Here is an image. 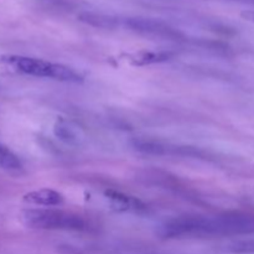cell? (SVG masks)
Wrapping results in <instances>:
<instances>
[{
    "label": "cell",
    "instance_id": "3957f363",
    "mask_svg": "<svg viewBox=\"0 0 254 254\" xmlns=\"http://www.w3.org/2000/svg\"><path fill=\"white\" fill-rule=\"evenodd\" d=\"M20 220L26 227L34 230H61V231H87L88 223L86 218L73 212L61 210H25Z\"/></svg>",
    "mask_w": 254,
    "mask_h": 254
},
{
    "label": "cell",
    "instance_id": "52a82bcc",
    "mask_svg": "<svg viewBox=\"0 0 254 254\" xmlns=\"http://www.w3.org/2000/svg\"><path fill=\"white\" fill-rule=\"evenodd\" d=\"M82 22L98 29H116L121 26V19L113 15L101 12H82L78 16Z\"/></svg>",
    "mask_w": 254,
    "mask_h": 254
},
{
    "label": "cell",
    "instance_id": "ba28073f",
    "mask_svg": "<svg viewBox=\"0 0 254 254\" xmlns=\"http://www.w3.org/2000/svg\"><path fill=\"white\" fill-rule=\"evenodd\" d=\"M54 133L57 138L68 144H78V141L81 140L79 129L72 123H69V122L64 121V119L57 121V123L55 124Z\"/></svg>",
    "mask_w": 254,
    "mask_h": 254
},
{
    "label": "cell",
    "instance_id": "8992f818",
    "mask_svg": "<svg viewBox=\"0 0 254 254\" xmlns=\"http://www.w3.org/2000/svg\"><path fill=\"white\" fill-rule=\"evenodd\" d=\"M24 202L35 206H59L64 203V196L51 189L31 191L22 197Z\"/></svg>",
    "mask_w": 254,
    "mask_h": 254
},
{
    "label": "cell",
    "instance_id": "4fadbf2b",
    "mask_svg": "<svg viewBox=\"0 0 254 254\" xmlns=\"http://www.w3.org/2000/svg\"><path fill=\"white\" fill-rule=\"evenodd\" d=\"M241 16H242L246 21L253 22L254 24V11L253 10H245V11L241 12Z\"/></svg>",
    "mask_w": 254,
    "mask_h": 254
},
{
    "label": "cell",
    "instance_id": "30bf717a",
    "mask_svg": "<svg viewBox=\"0 0 254 254\" xmlns=\"http://www.w3.org/2000/svg\"><path fill=\"white\" fill-rule=\"evenodd\" d=\"M0 166L10 171H19L22 169L20 159L1 143H0Z\"/></svg>",
    "mask_w": 254,
    "mask_h": 254
},
{
    "label": "cell",
    "instance_id": "9c48e42d",
    "mask_svg": "<svg viewBox=\"0 0 254 254\" xmlns=\"http://www.w3.org/2000/svg\"><path fill=\"white\" fill-rule=\"evenodd\" d=\"M108 197L111 198L112 203L113 206H116L117 208L119 210H126V211H130V210H140V208H144V205L136 198L130 197V196L123 195L121 192H108L107 193Z\"/></svg>",
    "mask_w": 254,
    "mask_h": 254
},
{
    "label": "cell",
    "instance_id": "5b68a950",
    "mask_svg": "<svg viewBox=\"0 0 254 254\" xmlns=\"http://www.w3.org/2000/svg\"><path fill=\"white\" fill-rule=\"evenodd\" d=\"M121 25L136 34L149 37H158V39L171 40V41H180L185 37V35L175 27L170 26L161 20L150 19V17H126L121 19Z\"/></svg>",
    "mask_w": 254,
    "mask_h": 254
},
{
    "label": "cell",
    "instance_id": "8fae6325",
    "mask_svg": "<svg viewBox=\"0 0 254 254\" xmlns=\"http://www.w3.org/2000/svg\"><path fill=\"white\" fill-rule=\"evenodd\" d=\"M173 55L170 52H143V54H138L134 64H139V66H144V64H159V62H164L169 60Z\"/></svg>",
    "mask_w": 254,
    "mask_h": 254
},
{
    "label": "cell",
    "instance_id": "7a4b0ae2",
    "mask_svg": "<svg viewBox=\"0 0 254 254\" xmlns=\"http://www.w3.org/2000/svg\"><path fill=\"white\" fill-rule=\"evenodd\" d=\"M0 62L9 68L27 76L46 77L62 82H81L82 76L78 72L68 66L61 64H52L34 57L19 56V55H6L0 57Z\"/></svg>",
    "mask_w": 254,
    "mask_h": 254
},
{
    "label": "cell",
    "instance_id": "7c38bea8",
    "mask_svg": "<svg viewBox=\"0 0 254 254\" xmlns=\"http://www.w3.org/2000/svg\"><path fill=\"white\" fill-rule=\"evenodd\" d=\"M230 251L233 253H254V240L240 241L230 246Z\"/></svg>",
    "mask_w": 254,
    "mask_h": 254
},
{
    "label": "cell",
    "instance_id": "277c9868",
    "mask_svg": "<svg viewBox=\"0 0 254 254\" xmlns=\"http://www.w3.org/2000/svg\"><path fill=\"white\" fill-rule=\"evenodd\" d=\"M131 145L136 151L148 155L184 156V158L201 159V160H212L215 158L210 151L198 146L179 145V144L166 143L156 139L136 138L131 141Z\"/></svg>",
    "mask_w": 254,
    "mask_h": 254
},
{
    "label": "cell",
    "instance_id": "6da1fadb",
    "mask_svg": "<svg viewBox=\"0 0 254 254\" xmlns=\"http://www.w3.org/2000/svg\"><path fill=\"white\" fill-rule=\"evenodd\" d=\"M165 238H210L254 233V213L232 211L217 216L184 215L166 221L159 231Z\"/></svg>",
    "mask_w": 254,
    "mask_h": 254
}]
</instances>
